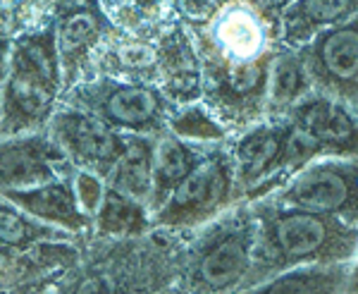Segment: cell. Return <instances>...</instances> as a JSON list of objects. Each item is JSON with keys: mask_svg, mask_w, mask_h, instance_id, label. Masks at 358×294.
Returning a JSON list of instances; mask_svg holds the SVG:
<instances>
[{"mask_svg": "<svg viewBox=\"0 0 358 294\" xmlns=\"http://www.w3.org/2000/svg\"><path fill=\"white\" fill-rule=\"evenodd\" d=\"M289 196L310 211H337L349 201V182L339 172L317 168L299 177Z\"/></svg>", "mask_w": 358, "mask_h": 294, "instance_id": "6da1fadb", "label": "cell"}, {"mask_svg": "<svg viewBox=\"0 0 358 294\" xmlns=\"http://www.w3.org/2000/svg\"><path fill=\"white\" fill-rule=\"evenodd\" d=\"M327 234H330L327 223L313 213H292V216L280 218L275 227V239L280 251L294 258L308 256V253L322 249Z\"/></svg>", "mask_w": 358, "mask_h": 294, "instance_id": "7a4b0ae2", "label": "cell"}, {"mask_svg": "<svg viewBox=\"0 0 358 294\" xmlns=\"http://www.w3.org/2000/svg\"><path fill=\"white\" fill-rule=\"evenodd\" d=\"M320 60L337 79L358 77V29H337L320 46Z\"/></svg>", "mask_w": 358, "mask_h": 294, "instance_id": "3957f363", "label": "cell"}, {"mask_svg": "<svg viewBox=\"0 0 358 294\" xmlns=\"http://www.w3.org/2000/svg\"><path fill=\"white\" fill-rule=\"evenodd\" d=\"M246 263V249L241 246L239 239H229L217 246L213 253H208L203 266H201V275L210 287H224L232 280L239 278Z\"/></svg>", "mask_w": 358, "mask_h": 294, "instance_id": "277c9868", "label": "cell"}, {"mask_svg": "<svg viewBox=\"0 0 358 294\" xmlns=\"http://www.w3.org/2000/svg\"><path fill=\"white\" fill-rule=\"evenodd\" d=\"M155 113V96L146 89H122L108 101V115L117 122L138 125Z\"/></svg>", "mask_w": 358, "mask_h": 294, "instance_id": "5b68a950", "label": "cell"}, {"mask_svg": "<svg viewBox=\"0 0 358 294\" xmlns=\"http://www.w3.org/2000/svg\"><path fill=\"white\" fill-rule=\"evenodd\" d=\"M308 132L322 141H344L354 134V127L339 108L320 103L308 113Z\"/></svg>", "mask_w": 358, "mask_h": 294, "instance_id": "8992f818", "label": "cell"}, {"mask_svg": "<svg viewBox=\"0 0 358 294\" xmlns=\"http://www.w3.org/2000/svg\"><path fill=\"white\" fill-rule=\"evenodd\" d=\"M280 151V139L273 132H263L251 139H246L239 148V160L244 165L246 175H261V172L273 163V158Z\"/></svg>", "mask_w": 358, "mask_h": 294, "instance_id": "52a82bcc", "label": "cell"}, {"mask_svg": "<svg viewBox=\"0 0 358 294\" xmlns=\"http://www.w3.org/2000/svg\"><path fill=\"white\" fill-rule=\"evenodd\" d=\"M74 141H77L79 151L94 160H106L110 158L115 151V139L110 132L106 130L101 122L91 118H82L74 130Z\"/></svg>", "mask_w": 358, "mask_h": 294, "instance_id": "ba28073f", "label": "cell"}, {"mask_svg": "<svg viewBox=\"0 0 358 294\" xmlns=\"http://www.w3.org/2000/svg\"><path fill=\"white\" fill-rule=\"evenodd\" d=\"M117 184L129 194H141L148 187V153L143 146L127 148L117 168Z\"/></svg>", "mask_w": 358, "mask_h": 294, "instance_id": "9c48e42d", "label": "cell"}, {"mask_svg": "<svg viewBox=\"0 0 358 294\" xmlns=\"http://www.w3.org/2000/svg\"><path fill=\"white\" fill-rule=\"evenodd\" d=\"M0 172L5 180L15 184L36 182L43 177V168L31 153L22 151V148H13V151L0 155Z\"/></svg>", "mask_w": 358, "mask_h": 294, "instance_id": "30bf717a", "label": "cell"}, {"mask_svg": "<svg viewBox=\"0 0 358 294\" xmlns=\"http://www.w3.org/2000/svg\"><path fill=\"white\" fill-rule=\"evenodd\" d=\"M215 180H217V175L213 165H201V168H196L194 172L184 175L177 184L175 206H192V204L203 201L208 192L213 189V182Z\"/></svg>", "mask_w": 358, "mask_h": 294, "instance_id": "8fae6325", "label": "cell"}, {"mask_svg": "<svg viewBox=\"0 0 358 294\" xmlns=\"http://www.w3.org/2000/svg\"><path fill=\"white\" fill-rule=\"evenodd\" d=\"M155 175L163 184L179 182L187 175V155L175 141H163L155 153Z\"/></svg>", "mask_w": 358, "mask_h": 294, "instance_id": "7c38bea8", "label": "cell"}, {"mask_svg": "<svg viewBox=\"0 0 358 294\" xmlns=\"http://www.w3.org/2000/svg\"><path fill=\"white\" fill-rule=\"evenodd\" d=\"M29 209L43 213V216H53V218H67L72 216V204L60 189H48V192L34 194L31 201H24Z\"/></svg>", "mask_w": 358, "mask_h": 294, "instance_id": "4fadbf2b", "label": "cell"}, {"mask_svg": "<svg viewBox=\"0 0 358 294\" xmlns=\"http://www.w3.org/2000/svg\"><path fill=\"white\" fill-rule=\"evenodd\" d=\"M101 216H103V225H106L108 230H124V227H129L131 218H134V211H131V206L127 204L120 194H108Z\"/></svg>", "mask_w": 358, "mask_h": 294, "instance_id": "5bb4252c", "label": "cell"}, {"mask_svg": "<svg viewBox=\"0 0 358 294\" xmlns=\"http://www.w3.org/2000/svg\"><path fill=\"white\" fill-rule=\"evenodd\" d=\"M317 136L310 134L308 130H296L294 134L287 139V158L289 163H301V160L310 158L317 151Z\"/></svg>", "mask_w": 358, "mask_h": 294, "instance_id": "9a60e30c", "label": "cell"}, {"mask_svg": "<svg viewBox=\"0 0 358 294\" xmlns=\"http://www.w3.org/2000/svg\"><path fill=\"white\" fill-rule=\"evenodd\" d=\"M96 31V22L94 17L89 15H74L65 22V29H62V36H65L67 46H82L94 36Z\"/></svg>", "mask_w": 358, "mask_h": 294, "instance_id": "2e32d148", "label": "cell"}, {"mask_svg": "<svg viewBox=\"0 0 358 294\" xmlns=\"http://www.w3.org/2000/svg\"><path fill=\"white\" fill-rule=\"evenodd\" d=\"M17 101H20V106L27 113H38L43 111L48 94L36 82H31V79H20V84H17Z\"/></svg>", "mask_w": 358, "mask_h": 294, "instance_id": "e0dca14e", "label": "cell"}, {"mask_svg": "<svg viewBox=\"0 0 358 294\" xmlns=\"http://www.w3.org/2000/svg\"><path fill=\"white\" fill-rule=\"evenodd\" d=\"M296 84H299V74H296V67H294L292 60H280L275 70V84H273V91L280 101L289 98L294 91H296Z\"/></svg>", "mask_w": 358, "mask_h": 294, "instance_id": "ac0fdd59", "label": "cell"}, {"mask_svg": "<svg viewBox=\"0 0 358 294\" xmlns=\"http://www.w3.org/2000/svg\"><path fill=\"white\" fill-rule=\"evenodd\" d=\"M349 0H306V10L320 22L334 20L346 10Z\"/></svg>", "mask_w": 358, "mask_h": 294, "instance_id": "d6986e66", "label": "cell"}, {"mask_svg": "<svg viewBox=\"0 0 358 294\" xmlns=\"http://www.w3.org/2000/svg\"><path fill=\"white\" fill-rule=\"evenodd\" d=\"M24 237V223L13 211L0 209V239L3 241H20Z\"/></svg>", "mask_w": 358, "mask_h": 294, "instance_id": "ffe728a7", "label": "cell"}, {"mask_svg": "<svg viewBox=\"0 0 358 294\" xmlns=\"http://www.w3.org/2000/svg\"><path fill=\"white\" fill-rule=\"evenodd\" d=\"M258 79H261V70L256 65H244L234 70V82H239V86H253Z\"/></svg>", "mask_w": 358, "mask_h": 294, "instance_id": "44dd1931", "label": "cell"}]
</instances>
